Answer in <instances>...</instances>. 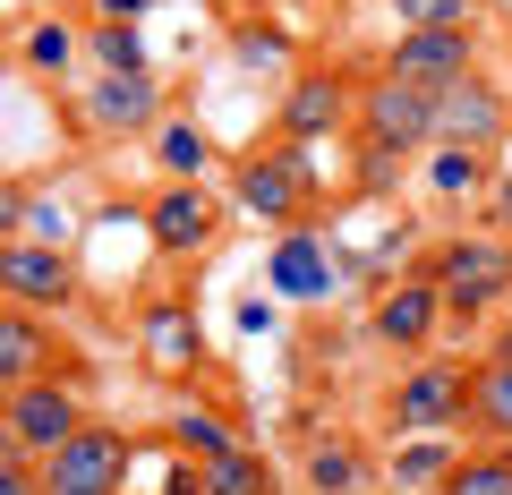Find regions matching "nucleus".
Listing matches in <instances>:
<instances>
[{
  "label": "nucleus",
  "instance_id": "13",
  "mask_svg": "<svg viewBox=\"0 0 512 495\" xmlns=\"http://www.w3.org/2000/svg\"><path fill=\"white\" fill-rule=\"evenodd\" d=\"M137 342H146V359L163 367V376H180V367H197V359H205V333H197V316H188V308H171V299H154V308H146Z\"/></svg>",
  "mask_w": 512,
  "mask_h": 495
},
{
  "label": "nucleus",
  "instance_id": "22",
  "mask_svg": "<svg viewBox=\"0 0 512 495\" xmlns=\"http://www.w3.org/2000/svg\"><path fill=\"white\" fill-rule=\"evenodd\" d=\"M453 444L444 436H427V444H410V453H393V478H402V487H444V478H453Z\"/></svg>",
  "mask_w": 512,
  "mask_h": 495
},
{
  "label": "nucleus",
  "instance_id": "32",
  "mask_svg": "<svg viewBox=\"0 0 512 495\" xmlns=\"http://www.w3.org/2000/svg\"><path fill=\"white\" fill-rule=\"evenodd\" d=\"M163 495H205V470H171V487Z\"/></svg>",
  "mask_w": 512,
  "mask_h": 495
},
{
  "label": "nucleus",
  "instance_id": "7",
  "mask_svg": "<svg viewBox=\"0 0 512 495\" xmlns=\"http://www.w3.org/2000/svg\"><path fill=\"white\" fill-rule=\"evenodd\" d=\"M0 291H9V308H60V299L77 291V274H69L60 248H43V239H9V248H0Z\"/></svg>",
  "mask_w": 512,
  "mask_h": 495
},
{
  "label": "nucleus",
  "instance_id": "33",
  "mask_svg": "<svg viewBox=\"0 0 512 495\" xmlns=\"http://www.w3.org/2000/svg\"><path fill=\"white\" fill-rule=\"evenodd\" d=\"M487 359H512V325H504V333H495V350H487Z\"/></svg>",
  "mask_w": 512,
  "mask_h": 495
},
{
  "label": "nucleus",
  "instance_id": "12",
  "mask_svg": "<svg viewBox=\"0 0 512 495\" xmlns=\"http://www.w3.org/2000/svg\"><path fill=\"white\" fill-rule=\"evenodd\" d=\"M436 316H444V291H436L427 274H419V282H393V291L376 299V333H384L393 350H419L427 333H436Z\"/></svg>",
  "mask_w": 512,
  "mask_h": 495
},
{
  "label": "nucleus",
  "instance_id": "5",
  "mask_svg": "<svg viewBox=\"0 0 512 495\" xmlns=\"http://www.w3.org/2000/svg\"><path fill=\"white\" fill-rule=\"evenodd\" d=\"M470 419V376L444 359H419L393 385V427H419V436H453V427Z\"/></svg>",
  "mask_w": 512,
  "mask_h": 495
},
{
  "label": "nucleus",
  "instance_id": "24",
  "mask_svg": "<svg viewBox=\"0 0 512 495\" xmlns=\"http://www.w3.org/2000/svg\"><path fill=\"white\" fill-rule=\"evenodd\" d=\"M402 26H444V35H470L478 26V0H393Z\"/></svg>",
  "mask_w": 512,
  "mask_h": 495
},
{
  "label": "nucleus",
  "instance_id": "27",
  "mask_svg": "<svg viewBox=\"0 0 512 495\" xmlns=\"http://www.w3.org/2000/svg\"><path fill=\"white\" fill-rule=\"evenodd\" d=\"M180 444H188L197 461H222V453H231V436H222L214 410H188V419H180Z\"/></svg>",
  "mask_w": 512,
  "mask_h": 495
},
{
  "label": "nucleus",
  "instance_id": "20",
  "mask_svg": "<svg viewBox=\"0 0 512 495\" xmlns=\"http://www.w3.org/2000/svg\"><path fill=\"white\" fill-rule=\"evenodd\" d=\"M265 487H274V470L256 453H239V444L222 461H205V495H265Z\"/></svg>",
  "mask_w": 512,
  "mask_h": 495
},
{
  "label": "nucleus",
  "instance_id": "16",
  "mask_svg": "<svg viewBox=\"0 0 512 495\" xmlns=\"http://www.w3.org/2000/svg\"><path fill=\"white\" fill-rule=\"evenodd\" d=\"M274 282H282V291H291V299H325L333 291V265H325V248H316V239H282V248H274Z\"/></svg>",
  "mask_w": 512,
  "mask_h": 495
},
{
  "label": "nucleus",
  "instance_id": "9",
  "mask_svg": "<svg viewBox=\"0 0 512 495\" xmlns=\"http://www.w3.org/2000/svg\"><path fill=\"white\" fill-rule=\"evenodd\" d=\"M470 52H478L470 35H444V26H402V35H393V60H384V69L436 94V86H453V77H470Z\"/></svg>",
  "mask_w": 512,
  "mask_h": 495
},
{
  "label": "nucleus",
  "instance_id": "23",
  "mask_svg": "<svg viewBox=\"0 0 512 495\" xmlns=\"http://www.w3.org/2000/svg\"><path fill=\"white\" fill-rule=\"evenodd\" d=\"M359 478H367V461L350 453V444H316V453H308V487L316 495H350Z\"/></svg>",
  "mask_w": 512,
  "mask_h": 495
},
{
  "label": "nucleus",
  "instance_id": "19",
  "mask_svg": "<svg viewBox=\"0 0 512 495\" xmlns=\"http://www.w3.org/2000/svg\"><path fill=\"white\" fill-rule=\"evenodd\" d=\"M436 495H512V453L504 444H495V453H461Z\"/></svg>",
  "mask_w": 512,
  "mask_h": 495
},
{
  "label": "nucleus",
  "instance_id": "18",
  "mask_svg": "<svg viewBox=\"0 0 512 495\" xmlns=\"http://www.w3.org/2000/svg\"><path fill=\"white\" fill-rule=\"evenodd\" d=\"M154 163H163L171 180H197V171L214 163V137H205L197 120H163V129H154Z\"/></svg>",
  "mask_w": 512,
  "mask_h": 495
},
{
  "label": "nucleus",
  "instance_id": "30",
  "mask_svg": "<svg viewBox=\"0 0 512 495\" xmlns=\"http://www.w3.org/2000/svg\"><path fill=\"white\" fill-rule=\"evenodd\" d=\"M495 231L512 239V171H504V180H495Z\"/></svg>",
  "mask_w": 512,
  "mask_h": 495
},
{
  "label": "nucleus",
  "instance_id": "10",
  "mask_svg": "<svg viewBox=\"0 0 512 495\" xmlns=\"http://www.w3.org/2000/svg\"><path fill=\"white\" fill-rule=\"evenodd\" d=\"M350 111H359V103H350L342 77H333V69H308V77H291V86H282V111H274V120H282V137H291V146H308V137H333Z\"/></svg>",
  "mask_w": 512,
  "mask_h": 495
},
{
  "label": "nucleus",
  "instance_id": "21",
  "mask_svg": "<svg viewBox=\"0 0 512 495\" xmlns=\"http://www.w3.org/2000/svg\"><path fill=\"white\" fill-rule=\"evenodd\" d=\"M94 60H103L111 77H146V43H137V26L103 18V26H94Z\"/></svg>",
  "mask_w": 512,
  "mask_h": 495
},
{
  "label": "nucleus",
  "instance_id": "2",
  "mask_svg": "<svg viewBox=\"0 0 512 495\" xmlns=\"http://www.w3.org/2000/svg\"><path fill=\"white\" fill-rule=\"evenodd\" d=\"M436 137L444 146H461V154H495V146H512V103H504V86H487V77H453V86H436Z\"/></svg>",
  "mask_w": 512,
  "mask_h": 495
},
{
  "label": "nucleus",
  "instance_id": "4",
  "mask_svg": "<svg viewBox=\"0 0 512 495\" xmlns=\"http://www.w3.org/2000/svg\"><path fill=\"white\" fill-rule=\"evenodd\" d=\"M120 478H128V436H111V427H77L43 461V495H120Z\"/></svg>",
  "mask_w": 512,
  "mask_h": 495
},
{
  "label": "nucleus",
  "instance_id": "34",
  "mask_svg": "<svg viewBox=\"0 0 512 495\" xmlns=\"http://www.w3.org/2000/svg\"><path fill=\"white\" fill-rule=\"evenodd\" d=\"M504 453H512V444H504Z\"/></svg>",
  "mask_w": 512,
  "mask_h": 495
},
{
  "label": "nucleus",
  "instance_id": "15",
  "mask_svg": "<svg viewBox=\"0 0 512 495\" xmlns=\"http://www.w3.org/2000/svg\"><path fill=\"white\" fill-rule=\"evenodd\" d=\"M86 120H94L103 137L146 129V120H154V77H103V86L86 94Z\"/></svg>",
  "mask_w": 512,
  "mask_h": 495
},
{
  "label": "nucleus",
  "instance_id": "14",
  "mask_svg": "<svg viewBox=\"0 0 512 495\" xmlns=\"http://www.w3.org/2000/svg\"><path fill=\"white\" fill-rule=\"evenodd\" d=\"M0 376H9V385L52 376V333L35 325V308H9V316H0Z\"/></svg>",
  "mask_w": 512,
  "mask_h": 495
},
{
  "label": "nucleus",
  "instance_id": "28",
  "mask_svg": "<svg viewBox=\"0 0 512 495\" xmlns=\"http://www.w3.org/2000/svg\"><path fill=\"white\" fill-rule=\"evenodd\" d=\"M69 52H77V35H69V26H35V35H26V60H35V69H69Z\"/></svg>",
  "mask_w": 512,
  "mask_h": 495
},
{
  "label": "nucleus",
  "instance_id": "1",
  "mask_svg": "<svg viewBox=\"0 0 512 495\" xmlns=\"http://www.w3.org/2000/svg\"><path fill=\"white\" fill-rule=\"evenodd\" d=\"M427 282L444 291V308H495L512 291V239H444L427 257Z\"/></svg>",
  "mask_w": 512,
  "mask_h": 495
},
{
  "label": "nucleus",
  "instance_id": "31",
  "mask_svg": "<svg viewBox=\"0 0 512 495\" xmlns=\"http://www.w3.org/2000/svg\"><path fill=\"white\" fill-rule=\"evenodd\" d=\"M94 9H103V18H146L154 0H94Z\"/></svg>",
  "mask_w": 512,
  "mask_h": 495
},
{
  "label": "nucleus",
  "instance_id": "17",
  "mask_svg": "<svg viewBox=\"0 0 512 495\" xmlns=\"http://www.w3.org/2000/svg\"><path fill=\"white\" fill-rule=\"evenodd\" d=\"M470 419L487 427L495 444H512V359H487L470 376Z\"/></svg>",
  "mask_w": 512,
  "mask_h": 495
},
{
  "label": "nucleus",
  "instance_id": "3",
  "mask_svg": "<svg viewBox=\"0 0 512 495\" xmlns=\"http://www.w3.org/2000/svg\"><path fill=\"white\" fill-rule=\"evenodd\" d=\"M0 427H9V453H35L52 461L60 444L86 427V410H77L69 385H52V376H35V385H9V410H0Z\"/></svg>",
  "mask_w": 512,
  "mask_h": 495
},
{
  "label": "nucleus",
  "instance_id": "8",
  "mask_svg": "<svg viewBox=\"0 0 512 495\" xmlns=\"http://www.w3.org/2000/svg\"><path fill=\"white\" fill-rule=\"evenodd\" d=\"M231 188H239V205H248L256 222H291L299 205H308V163H299L291 146H282V154H248Z\"/></svg>",
  "mask_w": 512,
  "mask_h": 495
},
{
  "label": "nucleus",
  "instance_id": "6",
  "mask_svg": "<svg viewBox=\"0 0 512 495\" xmlns=\"http://www.w3.org/2000/svg\"><path fill=\"white\" fill-rule=\"evenodd\" d=\"M359 129H367V137H384V146H427V137H436V94L384 69L376 86L359 94Z\"/></svg>",
  "mask_w": 512,
  "mask_h": 495
},
{
  "label": "nucleus",
  "instance_id": "25",
  "mask_svg": "<svg viewBox=\"0 0 512 495\" xmlns=\"http://www.w3.org/2000/svg\"><path fill=\"white\" fill-rule=\"evenodd\" d=\"M402 163H410V146H384V137H367V146H359V188H367V197H384V188L402 180Z\"/></svg>",
  "mask_w": 512,
  "mask_h": 495
},
{
  "label": "nucleus",
  "instance_id": "26",
  "mask_svg": "<svg viewBox=\"0 0 512 495\" xmlns=\"http://www.w3.org/2000/svg\"><path fill=\"white\" fill-rule=\"evenodd\" d=\"M427 180H436L444 197H453V188H478V180H487V154H461V146H444L436 163H427Z\"/></svg>",
  "mask_w": 512,
  "mask_h": 495
},
{
  "label": "nucleus",
  "instance_id": "11",
  "mask_svg": "<svg viewBox=\"0 0 512 495\" xmlns=\"http://www.w3.org/2000/svg\"><path fill=\"white\" fill-rule=\"evenodd\" d=\"M146 231H154V248H163V257H197L205 239H214V197H205L197 180H171L163 197L146 205Z\"/></svg>",
  "mask_w": 512,
  "mask_h": 495
},
{
  "label": "nucleus",
  "instance_id": "29",
  "mask_svg": "<svg viewBox=\"0 0 512 495\" xmlns=\"http://www.w3.org/2000/svg\"><path fill=\"white\" fill-rule=\"evenodd\" d=\"M18 231H26V239H43V248H52V239L69 231V222H60V205H18Z\"/></svg>",
  "mask_w": 512,
  "mask_h": 495
}]
</instances>
